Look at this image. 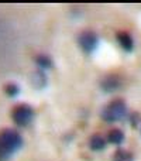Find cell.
Here are the masks:
<instances>
[{
	"instance_id": "obj_1",
	"label": "cell",
	"mask_w": 141,
	"mask_h": 161,
	"mask_svg": "<svg viewBox=\"0 0 141 161\" xmlns=\"http://www.w3.org/2000/svg\"><path fill=\"white\" fill-rule=\"evenodd\" d=\"M23 146V137L13 129H4L0 131V161H7L20 150Z\"/></svg>"
},
{
	"instance_id": "obj_2",
	"label": "cell",
	"mask_w": 141,
	"mask_h": 161,
	"mask_svg": "<svg viewBox=\"0 0 141 161\" xmlns=\"http://www.w3.org/2000/svg\"><path fill=\"white\" fill-rule=\"evenodd\" d=\"M127 116V105L122 99H116L110 102L102 112V117L106 122H119Z\"/></svg>"
},
{
	"instance_id": "obj_3",
	"label": "cell",
	"mask_w": 141,
	"mask_h": 161,
	"mask_svg": "<svg viewBox=\"0 0 141 161\" xmlns=\"http://www.w3.org/2000/svg\"><path fill=\"white\" fill-rule=\"evenodd\" d=\"M11 119L20 127H27L34 119V109L27 103L17 105L11 112Z\"/></svg>"
},
{
	"instance_id": "obj_4",
	"label": "cell",
	"mask_w": 141,
	"mask_h": 161,
	"mask_svg": "<svg viewBox=\"0 0 141 161\" xmlns=\"http://www.w3.org/2000/svg\"><path fill=\"white\" fill-rule=\"evenodd\" d=\"M78 42H79L80 48H82L85 53L90 54L96 50L97 44H99V38H97V36L93 31H83V33H80L79 37H78Z\"/></svg>"
},
{
	"instance_id": "obj_5",
	"label": "cell",
	"mask_w": 141,
	"mask_h": 161,
	"mask_svg": "<svg viewBox=\"0 0 141 161\" xmlns=\"http://www.w3.org/2000/svg\"><path fill=\"white\" fill-rule=\"evenodd\" d=\"M120 85H122V79H120L119 76H116V75L106 76V78L102 80V83H100V86H102V89L105 92H114V91H117V89L120 88Z\"/></svg>"
},
{
	"instance_id": "obj_6",
	"label": "cell",
	"mask_w": 141,
	"mask_h": 161,
	"mask_svg": "<svg viewBox=\"0 0 141 161\" xmlns=\"http://www.w3.org/2000/svg\"><path fill=\"white\" fill-rule=\"evenodd\" d=\"M30 83L34 86L35 89H44L47 86L48 80H47V75H45L42 71H34L30 75Z\"/></svg>"
},
{
	"instance_id": "obj_7",
	"label": "cell",
	"mask_w": 141,
	"mask_h": 161,
	"mask_svg": "<svg viewBox=\"0 0 141 161\" xmlns=\"http://www.w3.org/2000/svg\"><path fill=\"white\" fill-rule=\"evenodd\" d=\"M116 37H117V41H119V44L122 45L123 50L127 51V53L133 51V48H134V42H133V38L130 37V34L126 33V31H119Z\"/></svg>"
},
{
	"instance_id": "obj_8",
	"label": "cell",
	"mask_w": 141,
	"mask_h": 161,
	"mask_svg": "<svg viewBox=\"0 0 141 161\" xmlns=\"http://www.w3.org/2000/svg\"><path fill=\"white\" fill-rule=\"evenodd\" d=\"M89 147H90L93 151H100V150H103V148L106 147V140H105V137L100 136V134H93V136L90 137V140H89Z\"/></svg>"
},
{
	"instance_id": "obj_9",
	"label": "cell",
	"mask_w": 141,
	"mask_h": 161,
	"mask_svg": "<svg viewBox=\"0 0 141 161\" xmlns=\"http://www.w3.org/2000/svg\"><path fill=\"white\" fill-rule=\"evenodd\" d=\"M107 140L111 144H122L124 142V133L122 130H119V129H113V130L109 131Z\"/></svg>"
},
{
	"instance_id": "obj_10",
	"label": "cell",
	"mask_w": 141,
	"mask_h": 161,
	"mask_svg": "<svg viewBox=\"0 0 141 161\" xmlns=\"http://www.w3.org/2000/svg\"><path fill=\"white\" fill-rule=\"evenodd\" d=\"M35 64L42 69H48V68L52 67V59L45 54H40V55L35 57Z\"/></svg>"
},
{
	"instance_id": "obj_11",
	"label": "cell",
	"mask_w": 141,
	"mask_h": 161,
	"mask_svg": "<svg viewBox=\"0 0 141 161\" xmlns=\"http://www.w3.org/2000/svg\"><path fill=\"white\" fill-rule=\"evenodd\" d=\"M113 161H134V156L127 150H117L113 156Z\"/></svg>"
},
{
	"instance_id": "obj_12",
	"label": "cell",
	"mask_w": 141,
	"mask_h": 161,
	"mask_svg": "<svg viewBox=\"0 0 141 161\" xmlns=\"http://www.w3.org/2000/svg\"><path fill=\"white\" fill-rule=\"evenodd\" d=\"M4 92H6V95H7V96L16 97L17 95L20 93V88H19V85H17V83L10 82V83H7V85L4 86Z\"/></svg>"
},
{
	"instance_id": "obj_13",
	"label": "cell",
	"mask_w": 141,
	"mask_h": 161,
	"mask_svg": "<svg viewBox=\"0 0 141 161\" xmlns=\"http://www.w3.org/2000/svg\"><path fill=\"white\" fill-rule=\"evenodd\" d=\"M138 114H134V117L133 116H131V125H133V126H137V123H138V122H137V119H138Z\"/></svg>"
}]
</instances>
